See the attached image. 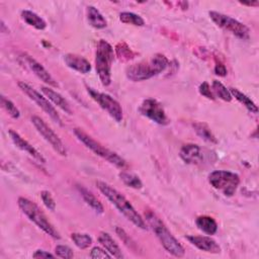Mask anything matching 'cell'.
<instances>
[{"mask_svg": "<svg viewBox=\"0 0 259 259\" xmlns=\"http://www.w3.org/2000/svg\"><path fill=\"white\" fill-rule=\"evenodd\" d=\"M186 239L191 243L193 246L198 248L201 251L218 254L221 252V247L219 244L208 236H186Z\"/></svg>", "mask_w": 259, "mask_h": 259, "instance_id": "obj_15", "label": "cell"}, {"mask_svg": "<svg viewBox=\"0 0 259 259\" xmlns=\"http://www.w3.org/2000/svg\"><path fill=\"white\" fill-rule=\"evenodd\" d=\"M90 257L94 259H110L112 256L105 250L99 248V247H93L90 252Z\"/></svg>", "mask_w": 259, "mask_h": 259, "instance_id": "obj_34", "label": "cell"}, {"mask_svg": "<svg viewBox=\"0 0 259 259\" xmlns=\"http://www.w3.org/2000/svg\"><path fill=\"white\" fill-rule=\"evenodd\" d=\"M98 241L112 257H115L117 259L123 258V255L121 253L119 246L115 243V241L112 239V237L108 233L101 232L98 236Z\"/></svg>", "mask_w": 259, "mask_h": 259, "instance_id": "obj_19", "label": "cell"}, {"mask_svg": "<svg viewBox=\"0 0 259 259\" xmlns=\"http://www.w3.org/2000/svg\"><path fill=\"white\" fill-rule=\"evenodd\" d=\"M208 182L225 196H233L240 184V177L231 171L215 170L209 173Z\"/></svg>", "mask_w": 259, "mask_h": 259, "instance_id": "obj_7", "label": "cell"}, {"mask_svg": "<svg viewBox=\"0 0 259 259\" xmlns=\"http://www.w3.org/2000/svg\"><path fill=\"white\" fill-rule=\"evenodd\" d=\"M74 135L77 137V139L82 142L89 150H91L94 154H96L97 156L101 157L102 159L106 160L107 162H109L110 164L116 166L117 168L123 169L127 166L125 160L123 158H121L118 154H116L115 152L105 148L103 145H101L99 142H97L96 140H94L91 136H89L88 134H86L83 130L81 128H74Z\"/></svg>", "mask_w": 259, "mask_h": 259, "instance_id": "obj_5", "label": "cell"}, {"mask_svg": "<svg viewBox=\"0 0 259 259\" xmlns=\"http://www.w3.org/2000/svg\"><path fill=\"white\" fill-rule=\"evenodd\" d=\"M119 178L126 186L132 187L134 189H141L143 186L141 179L137 175H134L132 173L122 171L119 173Z\"/></svg>", "mask_w": 259, "mask_h": 259, "instance_id": "obj_27", "label": "cell"}, {"mask_svg": "<svg viewBox=\"0 0 259 259\" xmlns=\"http://www.w3.org/2000/svg\"><path fill=\"white\" fill-rule=\"evenodd\" d=\"M18 87L19 89L24 93L26 94L31 100H33L36 105L38 107H40L55 122H57L58 124L62 125V119L59 115V113L57 112L56 108L50 103L49 99H47L46 97H44L39 92H37L34 88H32L30 85H28L27 83L25 82H22V81H19L18 82Z\"/></svg>", "mask_w": 259, "mask_h": 259, "instance_id": "obj_11", "label": "cell"}, {"mask_svg": "<svg viewBox=\"0 0 259 259\" xmlns=\"http://www.w3.org/2000/svg\"><path fill=\"white\" fill-rule=\"evenodd\" d=\"M0 101H1V105L3 106V108L8 112V114L11 117L18 118L20 116V112H19L18 108L15 106V104L10 99L5 97L4 95H1Z\"/></svg>", "mask_w": 259, "mask_h": 259, "instance_id": "obj_30", "label": "cell"}, {"mask_svg": "<svg viewBox=\"0 0 259 259\" xmlns=\"http://www.w3.org/2000/svg\"><path fill=\"white\" fill-rule=\"evenodd\" d=\"M40 197H41V200L44 202V204L47 206V208H49L50 210H55L56 208V202L51 194V192H49L48 190H42L40 192Z\"/></svg>", "mask_w": 259, "mask_h": 259, "instance_id": "obj_33", "label": "cell"}, {"mask_svg": "<svg viewBox=\"0 0 259 259\" xmlns=\"http://www.w3.org/2000/svg\"><path fill=\"white\" fill-rule=\"evenodd\" d=\"M71 239L80 249H86L92 244V238L88 234L84 233H72Z\"/></svg>", "mask_w": 259, "mask_h": 259, "instance_id": "obj_29", "label": "cell"}, {"mask_svg": "<svg viewBox=\"0 0 259 259\" xmlns=\"http://www.w3.org/2000/svg\"><path fill=\"white\" fill-rule=\"evenodd\" d=\"M214 73L218 76H222V77L226 76L227 75V69H226L225 65L223 63H221V62H219V63L217 62L215 66H214Z\"/></svg>", "mask_w": 259, "mask_h": 259, "instance_id": "obj_38", "label": "cell"}, {"mask_svg": "<svg viewBox=\"0 0 259 259\" xmlns=\"http://www.w3.org/2000/svg\"><path fill=\"white\" fill-rule=\"evenodd\" d=\"M208 14L211 20L218 26L222 27L225 30L230 31L238 38L245 40L250 37V30L248 26H246L244 23L240 22L239 20L217 11H209Z\"/></svg>", "mask_w": 259, "mask_h": 259, "instance_id": "obj_8", "label": "cell"}, {"mask_svg": "<svg viewBox=\"0 0 259 259\" xmlns=\"http://www.w3.org/2000/svg\"><path fill=\"white\" fill-rule=\"evenodd\" d=\"M115 232H116L117 236H118V237L123 241V243H124L125 245H127L128 247H131V246H132V244H134V242L132 241V239L127 236V234H126V233H125L121 228L116 227Z\"/></svg>", "mask_w": 259, "mask_h": 259, "instance_id": "obj_36", "label": "cell"}, {"mask_svg": "<svg viewBox=\"0 0 259 259\" xmlns=\"http://www.w3.org/2000/svg\"><path fill=\"white\" fill-rule=\"evenodd\" d=\"M240 3L243 4V5H247V6H258L259 5L258 1H251V2H243V1H241Z\"/></svg>", "mask_w": 259, "mask_h": 259, "instance_id": "obj_39", "label": "cell"}, {"mask_svg": "<svg viewBox=\"0 0 259 259\" xmlns=\"http://www.w3.org/2000/svg\"><path fill=\"white\" fill-rule=\"evenodd\" d=\"M31 122L34 125L38 134L52 146V148L61 156H66V148L59 136L38 116L33 115L31 117Z\"/></svg>", "mask_w": 259, "mask_h": 259, "instance_id": "obj_12", "label": "cell"}, {"mask_svg": "<svg viewBox=\"0 0 259 259\" xmlns=\"http://www.w3.org/2000/svg\"><path fill=\"white\" fill-rule=\"evenodd\" d=\"M192 126L194 128V132L196 133V135L201 138L203 141L210 143V144H217L218 140L214 137V135L212 134V132L210 131V128L208 127V125L206 123L200 122V121H195L192 123Z\"/></svg>", "mask_w": 259, "mask_h": 259, "instance_id": "obj_24", "label": "cell"}, {"mask_svg": "<svg viewBox=\"0 0 259 259\" xmlns=\"http://www.w3.org/2000/svg\"><path fill=\"white\" fill-rule=\"evenodd\" d=\"M56 255L48 252V251H45V250H36L33 254H32V257L33 258H54Z\"/></svg>", "mask_w": 259, "mask_h": 259, "instance_id": "obj_37", "label": "cell"}, {"mask_svg": "<svg viewBox=\"0 0 259 259\" xmlns=\"http://www.w3.org/2000/svg\"><path fill=\"white\" fill-rule=\"evenodd\" d=\"M87 19L91 26L97 29H101L106 27L107 21L103 17V15L100 13V11L95 8L94 6H88L87 7Z\"/></svg>", "mask_w": 259, "mask_h": 259, "instance_id": "obj_21", "label": "cell"}, {"mask_svg": "<svg viewBox=\"0 0 259 259\" xmlns=\"http://www.w3.org/2000/svg\"><path fill=\"white\" fill-rule=\"evenodd\" d=\"M198 91H199V93L202 96H204V97H206L208 99L213 100L215 98L213 93H212V91H211V88H210V86H209V84L207 82H202L199 85V87H198Z\"/></svg>", "mask_w": 259, "mask_h": 259, "instance_id": "obj_35", "label": "cell"}, {"mask_svg": "<svg viewBox=\"0 0 259 259\" xmlns=\"http://www.w3.org/2000/svg\"><path fill=\"white\" fill-rule=\"evenodd\" d=\"M230 92L232 94L233 97H235L241 104H243L249 111L253 112V113H257L258 112V107L257 105L254 103V101L248 97L246 94H244L243 92H241L239 89L237 88H230Z\"/></svg>", "mask_w": 259, "mask_h": 259, "instance_id": "obj_25", "label": "cell"}, {"mask_svg": "<svg viewBox=\"0 0 259 259\" xmlns=\"http://www.w3.org/2000/svg\"><path fill=\"white\" fill-rule=\"evenodd\" d=\"M168 65V59L164 55L157 54L148 61H143L128 66L125 70V75L134 82L145 81L162 73Z\"/></svg>", "mask_w": 259, "mask_h": 259, "instance_id": "obj_2", "label": "cell"}, {"mask_svg": "<svg viewBox=\"0 0 259 259\" xmlns=\"http://www.w3.org/2000/svg\"><path fill=\"white\" fill-rule=\"evenodd\" d=\"M21 18L22 20L27 23L28 25L34 27L35 29L42 30L47 27L46 21L36 13L30 10H22L21 11Z\"/></svg>", "mask_w": 259, "mask_h": 259, "instance_id": "obj_23", "label": "cell"}, {"mask_svg": "<svg viewBox=\"0 0 259 259\" xmlns=\"http://www.w3.org/2000/svg\"><path fill=\"white\" fill-rule=\"evenodd\" d=\"M17 203L20 210L47 235L58 240L61 238L60 233L51 224V222L48 220L42 210L33 201L25 197H19Z\"/></svg>", "mask_w": 259, "mask_h": 259, "instance_id": "obj_4", "label": "cell"}, {"mask_svg": "<svg viewBox=\"0 0 259 259\" xmlns=\"http://www.w3.org/2000/svg\"><path fill=\"white\" fill-rule=\"evenodd\" d=\"M145 218L147 224L151 227L152 231L159 239L160 243L164 247V249L175 257H183L185 254V250L182 245L176 240V238L170 233L165 224L161 221V219L152 210H148L145 213Z\"/></svg>", "mask_w": 259, "mask_h": 259, "instance_id": "obj_3", "label": "cell"}, {"mask_svg": "<svg viewBox=\"0 0 259 259\" xmlns=\"http://www.w3.org/2000/svg\"><path fill=\"white\" fill-rule=\"evenodd\" d=\"M87 92L91 98L99 104V106L105 110L115 121L120 122L122 120V108L120 104L110 95L102 92H98L93 88L87 87Z\"/></svg>", "mask_w": 259, "mask_h": 259, "instance_id": "obj_10", "label": "cell"}, {"mask_svg": "<svg viewBox=\"0 0 259 259\" xmlns=\"http://www.w3.org/2000/svg\"><path fill=\"white\" fill-rule=\"evenodd\" d=\"M195 224L197 228L207 235H214L218 231V224L213 218L209 215H199L196 218Z\"/></svg>", "mask_w": 259, "mask_h": 259, "instance_id": "obj_22", "label": "cell"}, {"mask_svg": "<svg viewBox=\"0 0 259 259\" xmlns=\"http://www.w3.org/2000/svg\"><path fill=\"white\" fill-rule=\"evenodd\" d=\"M115 52H116L117 57L122 61H127V60L134 58V54H133L132 50L126 46L125 42L117 44V46L115 48Z\"/></svg>", "mask_w": 259, "mask_h": 259, "instance_id": "obj_31", "label": "cell"}, {"mask_svg": "<svg viewBox=\"0 0 259 259\" xmlns=\"http://www.w3.org/2000/svg\"><path fill=\"white\" fill-rule=\"evenodd\" d=\"M9 136H10V139L11 141L13 142V144L18 148L20 149L21 151L27 153L29 156H31L34 160H36L37 162L39 163H42L45 164L46 163V158L33 147L31 146L26 140H24L17 132L13 131V130H10L8 132Z\"/></svg>", "mask_w": 259, "mask_h": 259, "instance_id": "obj_14", "label": "cell"}, {"mask_svg": "<svg viewBox=\"0 0 259 259\" xmlns=\"http://www.w3.org/2000/svg\"><path fill=\"white\" fill-rule=\"evenodd\" d=\"M96 186L99 189V191L117 208V210L124 215L132 224H134L136 227L146 230L147 225L143 218L140 215V213L135 209V207L132 205V203L115 188H113L108 183L97 180Z\"/></svg>", "mask_w": 259, "mask_h": 259, "instance_id": "obj_1", "label": "cell"}, {"mask_svg": "<svg viewBox=\"0 0 259 259\" xmlns=\"http://www.w3.org/2000/svg\"><path fill=\"white\" fill-rule=\"evenodd\" d=\"M210 88H211V91H212L214 97H219L220 99L227 101V102H230L232 100L233 96H232L230 90L227 89V87L220 81L213 80Z\"/></svg>", "mask_w": 259, "mask_h": 259, "instance_id": "obj_26", "label": "cell"}, {"mask_svg": "<svg viewBox=\"0 0 259 259\" xmlns=\"http://www.w3.org/2000/svg\"><path fill=\"white\" fill-rule=\"evenodd\" d=\"M113 48L104 39H100L96 47L95 67L103 86L111 83V65L113 62Z\"/></svg>", "mask_w": 259, "mask_h": 259, "instance_id": "obj_6", "label": "cell"}, {"mask_svg": "<svg viewBox=\"0 0 259 259\" xmlns=\"http://www.w3.org/2000/svg\"><path fill=\"white\" fill-rule=\"evenodd\" d=\"M64 61L69 68L79 73L86 74L91 70L90 63L82 56H79L76 54H67L64 56Z\"/></svg>", "mask_w": 259, "mask_h": 259, "instance_id": "obj_17", "label": "cell"}, {"mask_svg": "<svg viewBox=\"0 0 259 259\" xmlns=\"http://www.w3.org/2000/svg\"><path fill=\"white\" fill-rule=\"evenodd\" d=\"M139 111L141 114L150 118L151 120H153L158 124L166 125L169 123V118L165 112L164 107L156 99H153V98L145 99L141 103L139 107Z\"/></svg>", "mask_w": 259, "mask_h": 259, "instance_id": "obj_13", "label": "cell"}, {"mask_svg": "<svg viewBox=\"0 0 259 259\" xmlns=\"http://www.w3.org/2000/svg\"><path fill=\"white\" fill-rule=\"evenodd\" d=\"M77 189L80 192L81 196L83 197L84 201L97 213H103L104 209H103V205L102 203L97 199V197L91 192L89 191L87 188H85L82 185H77Z\"/></svg>", "mask_w": 259, "mask_h": 259, "instance_id": "obj_20", "label": "cell"}, {"mask_svg": "<svg viewBox=\"0 0 259 259\" xmlns=\"http://www.w3.org/2000/svg\"><path fill=\"white\" fill-rule=\"evenodd\" d=\"M180 158L187 164L201 165L204 163H213L215 160L211 157H217L212 151L203 150L196 144H185L181 147L179 152Z\"/></svg>", "mask_w": 259, "mask_h": 259, "instance_id": "obj_9", "label": "cell"}, {"mask_svg": "<svg viewBox=\"0 0 259 259\" xmlns=\"http://www.w3.org/2000/svg\"><path fill=\"white\" fill-rule=\"evenodd\" d=\"M119 20L125 24H133L136 26H143L145 24L144 19L134 12H121L119 14Z\"/></svg>", "mask_w": 259, "mask_h": 259, "instance_id": "obj_28", "label": "cell"}, {"mask_svg": "<svg viewBox=\"0 0 259 259\" xmlns=\"http://www.w3.org/2000/svg\"><path fill=\"white\" fill-rule=\"evenodd\" d=\"M55 253H56V256H58L60 258H64V259H71L74 257V253H73L72 249L65 245L56 246Z\"/></svg>", "mask_w": 259, "mask_h": 259, "instance_id": "obj_32", "label": "cell"}, {"mask_svg": "<svg viewBox=\"0 0 259 259\" xmlns=\"http://www.w3.org/2000/svg\"><path fill=\"white\" fill-rule=\"evenodd\" d=\"M41 92L47 96V98L49 100H51L55 105H57L58 107H60L63 111H65L68 114H72L73 110L71 108V105L69 104V102L65 99V97H63L60 93H58L57 91H55L54 89H51L49 87H41Z\"/></svg>", "mask_w": 259, "mask_h": 259, "instance_id": "obj_18", "label": "cell"}, {"mask_svg": "<svg viewBox=\"0 0 259 259\" xmlns=\"http://www.w3.org/2000/svg\"><path fill=\"white\" fill-rule=\"evenodd\" d=\"M23 59L25 60L27 66L33 72V74L37 76L41 81H44L45 83L51 86H55V87L58 86L55 79L52 77V75L46 70V68L40 63H38L36 60H34L32 57L26 54H23Z\"/></svg>", "mask_w": 259, "mask_h": 259, "instance_id": "obj_16", "label": "cell"}]
</instances>
